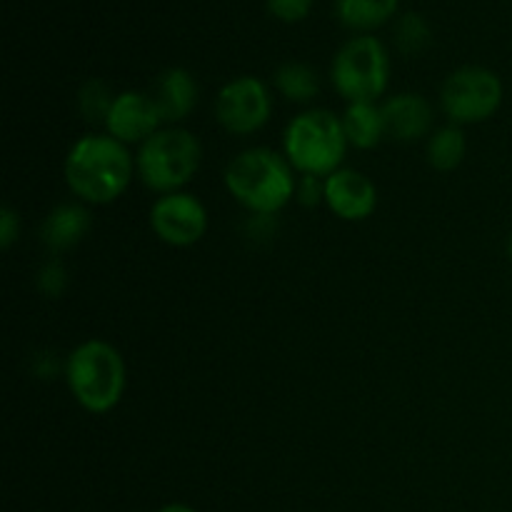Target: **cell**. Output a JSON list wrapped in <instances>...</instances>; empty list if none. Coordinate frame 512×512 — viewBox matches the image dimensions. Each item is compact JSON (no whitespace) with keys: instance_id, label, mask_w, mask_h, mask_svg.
I'll return each mask as SVG.
<instances>
[{"instance_id":"1","label":"cell","mask_w":512,"mask_h":512,"mask_svg":"<svg viewBox=\"0 0 512 512\" xmlns=\"http://www.w3.org/2000/svg\"><path fill=\"white\" fill-rule=\"evenodd\" d=\"M65 183L85 205H108L128 190L138 173L128 145L108 133H90L75 140L65 155Z\"/></svg>"},{"instance_id":"2","label":"cell","mask_w":512,"mask_h":512,"mask_svg":"<svg viewBox=\"0 0 512 512\" xmlns=\"http://www.w3.org/2000/svg\"><path fill=\"white\" fill-rule=\"evenodd\" d=\"M293 165L270 148H248L225 168V188L250 215H278L295 198Z\"/></svg>"},{"instance_id":"3","label":"cell","mask_w":512,"mask_h":512,"mask_svg":"<svg viewBox=\"0 0 512 512\" xmlns=\"http://www.w3.org/2000/svg\"><path fill=\"white\" fill-rule=\"evenodd\" d=\"M65 380L75 403L93 415H105L120 405L128 385V368L113 343L83 340L65 358Z\"/></svg>"},{"instance_id":"4","label":"cell","mask_w":512,"mask_h":512,"mask_svg":"<svg viewBox=\"0 0 512 512\" xmlns=\"http://www.w3.org/2000/svg\"><path fill=\"white\" fill-rule=\"evenodd\" d=\"M350 143L333 110L310 108L295 115L283 135V155L300 175L328 178L343 168Z\"/></svg>"},{"instance_id":"5","label":"cell","mask_w":512,"mask_h":512,"mask_svg":"<svg viewBox=\"0 0 512 512\" xmlns=\"http://www.w3.org/2000/svg\"><path fill=\"white\" fill-rule=\"evenodd\" d=\"M203 163V145L180 125H165L150 135L135 155V170L145 188L158 195L178 193L198 175Z\"/></svg>"},{"instance_id":"6","label":"cell","mask_w":512,"mask_h":512,"mask_svg":"<svg viewBox=\"0 0 512 512\" xmlns=\"http://www.w3.org/2000/svg\"><path fill=\"white\" fill-rule=\"evenodd\" d=\"M330 78L348 103H375L390 80L388 50L373 35L348 40L335 55Z\"/></svg>"},{"instance_id":"7","label":"cell","mask_w":512,"mask_h":512,"mask_svg":"<svg viewBox=\"0 0 512 512\" xmlns=\"http://www.w3.org/2000/svg\"><path fill=\"white\" fill-rule=\"evenodd\" d=\"M503 80L480 65H465L448 75L440 88V105L453 125H475L493 118L503 105Z\"/></svg>"},{"instance_id":"8","label":"cell","mask_w":512,"mask_h":512,"mask_svg":"<svg viewBox=\"0 0 512 512\" xmlns=\"http://www.w3.org/2000/svg\"><path fill=\"white\" fill-rule=\"evenodd\" d=\"M215 118L230 135H253L273 118V98L263 80L243 75L220 88L215 98Z\"/></svg>"},{"instance_id":"9","label":"cell","mask_w":512,"mask_h":512,"mask_svg":"<svg viewBox=\"0 0 512 512\" xmlns=\"http://www.w3.org/2000/svg\"><path fill=\"white\" fill-rule=\"evenodd\" d=\"M148 218L153 233L173 248H190L208 233V208L203 200L185 190L160 195Z\"/></svg>"},{"instance_id":"10","label":"cell","mask_w":512,"mask_h":512,"mask_svg":"<svg viewBox=\"0 0 512 512\" xmlns=\"http://www.w3.org/2000/svg\"><path fill=\"white\" fill-rule=\"evenodd\" d=\"M163 128V115L153 95L125 90L115 95V103L105 120V133L125 145H143L150 135Z\"/></svg>"},{"instance_id":"11","label":"cell","mask_w":512,"mask_h":512,"mask_svg":"<svg viewBox=\"0 0 512 512\" xmlns=\"http://www.w3.org/2000/svg\"><path fill=\"white\" fill-rule=\"evenodd\" d=\"M325 205L340 220L358 223L370 218L378 208V188L360 170L340 168L325 178Z\"/></svg>"},{"instance_id":"12","label":"cell","mask_w":512,"mask_h":512,"mask_svg":"<svg viewBox=\"0 0 512 512\" xmlns=\"http://www.w3.org/2000/svg\"><path fill=\"white\" fill-rule=\"evenodd\" d=\"M380 108H383L388 138L400 140V143H415L425 138L433 125V108L418 93H398L385 100Z\"/></svg>"},{"instance_id":"13","label":"cell","mask_w":512,"mask_h":512,"mask_svg":"<svg viewBox=\"0 0 512 512\" xmlns=\"http://www.w3.org/2000/svg\"><path fill=\"white\" fill-rule=\"evenodd\" d=\"M93 225V215L85 208V203H60L45 215L40 240L50 253H65L73 250L85 240Z\"/></svg>"},{"instance_id":"14","label":"cell","mask_w":512,"mask_h":512,"mask_svg":"<svg viewBox=\"0 0 512 512\" xmlns=\"http://www.w3.org/2000/svg\"><path fill=\"white\" fill-rule=\"evenodd\" d=\"M153 98L163 115V123L178 125L180 120L193 113L195 103H198V83L185 68H170L158 78Z\"/></svg>"},{"instance_id":"15","label":"cell","mask_w":512,"mask_h":512,"mask_svg":"<svg viewBox=\"0 0 512 512\" xmlns=\"http://www.w3.org/2000/svg\"><path fill=\"white\" fill-rule=\"evenodd\" d=\"M340 120H343L345 138L358 150H373L383 143V138H388L383 108L375 103H348Z\"/></svg>"},{"instance_id":"16","label":"cell","mask_w":512,"mask_h":512,"mask_svg":"<svg viewBox=\"0 0 512 512\" xmlns=\"http://www.w3.org/2000/svg\"><path fill=\"white\" fill-rule=\"evenodd\" d=\"M468 153V140L460 125H443V128L433 130L428 140V163L440 173H450V170L460 168Z\"/></svg>"},{"instance_id":"17","label":"cell","mask_w":512,"mask_h":512,"mask_svg":"<svg viewBox=\"0 0 512 512\" xmlns=\"http://www.w3.org/2000/svg\"><path fill=\"white\" fill-rule=\"evenodd\" d=\"M275 88L290 100V103H310L320 93V80L310 65L285 63L275 70Z\"/></svg>"},{"instance_id":"18","label":"cell","mask_w":512,"mask_h":512,"mask_svg":"<svg viewBox=\"0 0 512 512\" xmlns=\"http://www.w3.org/2000/svg\"><path fill=\"white\" fill-rule=\"evenodd\" d=\"M398 10V0H338V15L348 28L373 30Z\"/></svg>"},{"instance_id":"19","label":"cell","mask_w":512,"mask_h":512,"mask_svg":"<svg viewBox=\"0 0 512 512\" xmlns=\"http://www.w3.org/2000/svg\"><path fill=\"white\" fill-rule=\"evenodd\" d=\"M113 103L115 95L110 93L108 85L98 78H90L88 83H83V88L78 90V108L88 123H105Z\"/></svg>"},{"instance_id":"20","label":"cell","mask_w":512,"mask_h":512,"mask_svg":"<svg viewBox=\"0 0 512 512\" xmlns=\"http://www.w3.org/2000/svg\"><path fill=\"white\" fill-rule=\"evenodd\" d=\"M430 40H433V33H430V25L425 23L423 15L405 13L400 18L398 28H395V43H398V48L405 55L423 53L430 45Z\"/></svg>"},{"instance_id":"21","label":"cell","mask_w":512,"mask_h":512,"mask_svg":"<svg viewBox=\"0 0 512 512\" xmlns=\"http://www.w3.org/2000/svg\"><path fill=\"white\" fill-rule=\"evenodd\" d=\"M35 285L48 298H60L68 290V270L58 258L48 260V263L40 265L38 275H35Z\"/></svg>"},{"instance_id":"22","label":"cell","mask_w":512,"mask_h":512,"mask_svg":"<svg viewBox=\"0 0 512 512\" xmlns=\"http://www.w3.org/2000/svg\"><path fill=\"white\" fill-rule=\"evenodd\" d=\"M295 200L303 208H318L325 203V178L318 175H300L298 185H295Z\"/></svg>"},{"instance_id":"23","label":"cell","mask_w":512,"mask_h":512,"mask_svg":"<svg viewBox=\"0 0 512 512\" xmlns=\"http://www.w3.org/2000/svg\"><path fill=\"white\" fill-rule=\"evenodd\" d=\"M268 8L275 18L293 23V20L305 18L310 13L313 0H268Z\"/></svg>"},{"instance_id":"24","label":"cell","mask_w":512,"mask_h":512,"mask_svg":"<svg viewBox=\"0 0 512 512\" xmlns=\"http://www.w3.org/2000/svg\"><path fill=\"white\" fill-rule=\"evenodd\" d=\"M275 230H278L275 215H250L248 225H245V233H248V238L255 240V243H268L275 235Z\"/></svg>"},{"instance_id":"25","label":"cell","mask_w":512,"mask_h":512,"mask_svg":"<svg viewBox=\"0 0 512 512\" xmlns=\"http://www.w3.org/2000/svg\"><path fill=\"white\" fill-rule=\"evenodd\" d=\"M20 238V218L10 205L0 208V248L8 250Z\"/></svg>"},{"instance_id":"26","label":"cell","mask_w":512,"mask_h":512,"mask_svg":"<svg viewBox=\"0 0 512 512\" xmlns=\"http://www.w3.org/2000/svg\"><path fill=\"white\" fill-rule=\"evenodd\" d=\"M60 373V360L53 350H40L33 358V375L43 380H53Z\"/></svg>"},{"instance_id":"27","label":"cell","mask_w":512,"mask_h":512,"mask_svg":"<svg viewBox=\"0 0 512 512\" xmlns=\"http://www.w3.org/2000/svg\"><path fill=\"white\" fill-rule=\"evenodd\" d=\"M158 512H198V510L190 508V505H185V503H168V505H163Z\"/></svg>"},{"instance_id":"28","label":"cell","mask_w":512,"mask_h":512,"mask_svg":"<svg viewBox=\"0 0 512 512\" xmlns=\"http://www.w3.org/2000/svg\"><path fill=\"white\" fill-rule=\"evenodd\" d=\"M508 258H510V263H512V233L508 235Z\"/></svg>"}]
</instances>
